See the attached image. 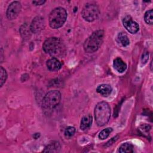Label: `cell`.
Segmentation results:
<instances>
[{
  "label": "cell",
  "instance_id": "cell-17",
  "mask_svg": "<svg viewBox=\"0 0 153 153\" xmlns=\"http://www.w3.org/2000/svg\"><path fill=\"white\" fill-rule=\"evenodd\" d=\"M112 130H113V129L111 127H108V128L103 129L99 133V138L101 140H104V139H106L109 136V134L111 133Z\"/></svg>",
  "mask_w": 153,
  "mask_h": 153
},
{
  "label": "cell",
  "instance_id": "cell-10",
  "mask_svg": "<svg viewBox=\"0 0 153 153\" xmlns=\"http://www.w3.org/2000/svg\"><path fill=\"white\" fill-rule=\"evenodd\" d=\"M47 68L51 71H56L62 67L61 62L56 57H52L48 59L46 63Z\"/></svg>",
  "mask_w": 153,
  "mask_h": 153
},
{
  "label": "cell",
  "instance_id": "cell-18",
  "mask_svg": "<svg viewBox=\"0 0 153 153\" xmlns=\"http://www.w3.org/2000/svg\"><path fill=\"white\" fill-rule=\"evenodd\" d=\"M30 31H31L30 27H29L28 25H26V24L23 25L20 28L21 35L25 38H29V36H30Z\"/></svg>",
  "mask_w": 153,
  "mask_h": 153
},
{
  "label": "cell",
  "instance_id": "cell-3",
  "mask_svg": "<svg viewBox=\"0 0 153 153\" xmlns=\"http://www.w3.org/2000/svg\"><path fill=\"white\" fill-rule=\"evenodd\" d=\"M44 51L51 56L60 55L63 50L64 45L62 40L56 37H51L47 39L42 45Z\"/></svg>",
  "mask_w": 153,
  "mask_h": 153
},
{
  "label": "cell",
  "instance_id": "cell-13",
  "mask_svg": "<svg viewBox=\"0 0 153 153\" xmlns=\"http://www.w3.org/2000/svg\"><path fill=\"white\" fill-rule=\"evenodd\" d=\"M96 91L103 97H108L112 92V87L108 84H101L97 87Z\"/></svg>",
  "mask_w": 153,
  "mask_h": 153
},
{
  "label": "cell",
  "instance_id": "cell-7",
  "mask_svg": "<svg viewBox=\"0 0 153 153\" xmlns=\"http://www.w3.org/2000/svg\"><path fill=\"white\" fill-rule=\"evenodd\" d=\"M22 9V5L19 1H13L11 2L7 10V17L8 20H12L16 19L19 16Z\"/></svg>",
  "mask_w": 153,
  "mask_h": 153
},
{
  "label": "cell",
  "instance_id": "cell-16",
  "mask_svg": "<svg viewBox=\"0 0 153 153\" xmlns=\"http://www.w3.org/2000/svg\"><path fill=\"white\" fill-rule=\"evenodd\" d=\"M134 146L128 142L123 143L119 148V152L121 153H130L133 152Z\"/></svg>",
  "mask_w": 153,
  "mask_h": 153
},
{
  "label": "cell",
  "instance_id": "cell-9",
  "mask_svg": "<svg viewBox=\"0 0 153 153\" xmlns=\"http://www.w3.org/2000/svg\"><path fill=\"white\" fill-rule=\"evenodd\" d=\"M45 27V21L44 18L41 16L35 17L30 26L31 32L34 33H39L41 30L44 29Z\"/></svg>",
  "mask_w": 153,
  "mask_h": 153
},
{
  "label": "cell",
  "instance_id": "cell-20",
  "mask_svg": "<svg viewBox=\"0 0 153 153\" xmlns=\"http://www.w3.org/2000/svg\"><path fill=\"white\" fill-rule=\"evenodd\" d=\"M0 76H1L0 86L2 87V85L5 82L7 78V71L2 66H1V68H0Z\"/></svg>",
  "mask_w": 153,
  "mask_h": 153
},
{
  "label": "cell",
  "instance_id": "cell-2",
  "mask_svg": "<svg viewBox=\"0 0 153 153\" xmlns=\"http://www.w3.org/2000/svg\"><path fill=\"white\" fill-rule=\"evenodd\" d=\"M104 35L105 33L102 30H97L93 32L84 43L85 51L88 53L96 51L103 42Z\"/></svg>",
  "mask_w": 153,
  "mask_h": 153
},
{
  "label": "cell",
  "instance_id": "cell-11",
  "mask_svg": "<svg viewBox=\"0 0 153 153\" xmlns=\"http://www.w3.org/2000/svg\"><path fill=\"white\" fill-rule=\"evenodd\" d=\"M113 66L114 69L119 73L124 72L127 69L126 63L120 57H117L114 59Z\"/></svg>",
  "mask_w": 153,
  "mask_h": 153
},
{
  "label": "cell",
  "instance_id": "cell-12",
  "mask_svg": "<svg viewBox=\"0 0 153 153\" xmlns=\"http://www.w3.org/2000/svg\"><path fill=\"white\" fill-rule=\"evenodd\" d=\"M92 121H93V117L91 115L88 114V115H84L81 120L80 128L82 130H85L88 129L91 126Z\"/></svg>",
  "mask_w": 153,
  "mask_h": 153
},
{
  "label": "cell",
  "instance_id": "cell-1",
  "mask_svg": "<svg viewBox=\"0 0 153 153\" xmlns=\"http://www.w3.org/2000/svg\"><path fill=\"white\" fill-rule=\"evenodd\" d=\"M111 108L106 102L98 103L94 109V117L97 124L99 126H103L106 124L111 117Z\"/></svg>",
  "mask_w": 153,
  "mask_h": 153
},
{
  "label": "cell",
  "instance_id": "cell-21",
  "mask_svg": "<svg viewBox=\"0 0 153 153\" xmlns=\"http://www.w3.org/2000/svg\"><path fill=\"white\" fill-rule=\"evenodd\" d=\"M75 133V128L74 127L69 126L65 131V135L66 137H71L74 135Z\"/></svg>",
  "mask_w": 153,
  "mask_h": 153
},
{
  "label": "cell",
  "instance_id": "cell-5",
  "mask_svg": "<svg viewBox=\"0 0 153 153\" xmlns=\"http://www.w3.org/2000/svg\"><path fill=\"white\" fill-rule=\"evenodd\" d=\"M61 93L57 90H51L44 96L42 102L44 108L51 109L56 107L61 100Z\"/></svg>",
  "mask_w": 153,
  "mask_h": 153
},
{
  "label": "cell",
  "instance_id": "cell-19",
  "mask_svg": "<svg viewBox=\"0 0 153 153\" xmlns=\"http://www.w3.org/2000/svg\"><path fill=\"white\" fill-rule=\"evenodd\" d=\"M152 15H153V11H152V10H148V11H146V13H145L144 19H145V22L147 24L152 25V23H153Z\"/></svg>",
  "mask_w": 153,
  "mask_h": 153
},
{
  "label": "cell",
  "instance_id": "cell-4",
  "mask_svg": "<svg viewBox=\"0 0 153 153\" xmlns=\"http://www.w3.org/2000/svg\"><path fill=\"white\" fill-rule=\"evenodd\" d=\"M67 19V12L62 7H57L50 13L48 22L50 26L53 29H59L65 23Z\"/></svg>",
  "mask_w": 153,
  "mask_h": 153
},
{
  "label": "cell",
  "instance_id": "cell-15",
  "mask_svg": "<svg viewBox=\"0 0 153 153\" xmlns=\"http://www.w3.org/2000/svg\"><path fill=\"white\" fill-rule=\"evenodd\" d=\"M117 41L123 47H126L130 44V40L127 35L124 32H120L118 34Z\"/></svg>",
  "mask_w": 153,
  "mask_h": 153
},
{
  "label": "cell",
  "instance_id": "cell-14",
  "mask_svg": "<svg viewBox=\"0 0 153 153\" xmlns=\"http://www.w3.org/2000/svg\"><path fill=\"white\" fill-rule=\"evenodd\" d=\"M61 146L59 142L53 141L50 142L44 148L43 152H57L60 151Z\"/></svg>",
  "mask_w": 153,
  "mask_h": 153
},
{
  "label": "cell",
  "instance_id": "cell-22",
  "mask_svg": "<svg viewBox=\"0 0 153 153\" xmlns=\"http://www.w3.org/2000/svg\"><path fill=\"white\" fill-rule=\"evenodd\" d=\"M45 2V1H33L32 3L35 5H43Z\"/></svg>",
  "mask_w": 153,
  "mask_h": 153
},
{
  "label": "cell",
  "instance_id": "cell-6",
  "mask_svg": "<svg viewBox=\"0 0 153 153\" xmlns=\"http://www.w3.org/2000/svg\"><path fill=\"white\" fill-rule=\"evenodd\" d=\"M81 14L86 21L91 22L97 19L99 14V10L95 4L88 3L82 8Z\"/></svg>",
  "mask_w": 153,
  "mask_h": 153
},
{
  "label": "cell",
  "instance_id": "cell-8",
  "mask_svg": "<svg viewBox=\"0 0 153 153\" xmlns=\"http://www.w3.org/2000/svg\"><path fill=\"white\" fill-rule=\"evenodd\" d=\"M123 24L128 32L132 34L136 33L139 30V26L137 23L134 21L129 15H126L123 17Z\"/></svg>",
  "mask_w": 153,
  "mask_h": 153
}]
</instances>
